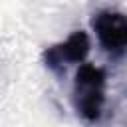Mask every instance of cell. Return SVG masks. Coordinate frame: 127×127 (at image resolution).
Segmentation results:
<instances>
[{"instance_id": "obj_1", "label": "cell", "mask_w": 127, "mask_h": 127, "mask_svg": "<svg viewBox=\"0 0 127 127\" xmlns=\"http://www.w3.org/2000/svg\"><path fill=\"white\" fill-rule=\"evenodd\" d=\"M73 101H75V109L81 117H85L87 121L99 119L103 101H105L103 69H99L91 64L79 65V69L75 73V83H73Z\"/></svg>"}, {"instance_id": "obj_2", "label": "cell", "mask_w": 127, "mask_h": 127, "mask_svg": "<svg viewBox=\"0 0 127 127\" xmlns=\"http://www.w3.org/2000/svg\"><path fill=\"white\" fill-rule=\"evenodd\" d=\"M91 26L101 42V46L109 52H123L127 48V16L121 12H99Z\"/></svg>"}, {"instance_id": "obj_3", "label": "cell", "mask_w": 127, "mask_h": 127, "mask_svg": "<svg viewBox=\"0 0 127 127\" xmlns=\"http://www.w3.org/2000/svg\"><path fill=\"white\" fill-rule=\"evenodd\" d=\"M89 52V38L85 32H73L64 44L54 46L46 52V62L52 69H58L62 64L69 62H83Z\"/></svg>"}]
</instances>
